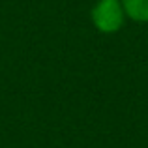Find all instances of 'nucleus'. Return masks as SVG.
Returning a JSON list of instances; mask_svg holds the SVG:
<instances>
[{"label":"nucleus","instance_id":"2","mask_svg":"<svg viewBox=\"0 0 148 148\" xmlns=\"http://www.w3.org/2000/svg\"><path fill=\"white\" fill-rule=\"evenodd\" d=\"M126 17L133 23H148V0H122Z\"/></svg>","mask_w":148,"mask_h":148},{"label":"nucleus","instance_id":"1","mask_svg":"<svg viewBox=\"0 0 148 148\" xmlns=\"http://www.w3.org/2000/svg\"><path fill=\"white\" fill-rule=\"evenodd\" d=\"M90 21L101 34H116L122 30L127 21L122 0H98L90 10Z\"/></svg>","mask_w":148,"mask_h":148}]
</instances>
